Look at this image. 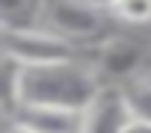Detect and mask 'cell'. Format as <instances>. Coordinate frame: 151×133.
<instances>
[{"mask_svg": "<svg viewBox=\"0 0 151 133\" xmlns=\"http://www.w3.org/2000/svg\"><path fill=\"white\" fill-rule=\"evenodd\" d=\"M104 77L95 62L86 59H68L53 65H21V89L18 107L24 104H45V107H68V109H86L98 95Z\"/></svg>", "mask_w": 151, "mask_h": 133, "instance_id": "1", "label": "cell"}, {"mask_svg": "<svg viewBox=\"0 0 151 133\" xmlns=\"http://www.w3.org/2000/svg\"><path fill=\"white\" fill-rule=\"evenodd\" d=\"M80 44L68 36L36 24V27H3V56L21 62L24 68L33 65H53L80 56Z\"/></svg>", "mask_w": 151, "mask_h": 133, "instance_id": "2", "label": "cell"}, {"mask_svg": "<svg viewBox=\"0 0 151 133\" xmlns=\"http://www.w3.org/2000/svg\"><path fill=\"white\" fill-rule=\"evenodd\" d=\"M107 18L113 15L95 0H45L42 24L83 47L86 41H98L107 33Z\"/></svg>", "mask_w": 151, "mask_h": 133, "instance_id": "3", "label": "cell"}, {"mask_svg": "<svg viewBox=\"0 0 151 133\" xmlns=\"http://www.w3.org/2000/svg\"><path fill=\"white\" fill-rule=\"evenodd\" d=\"M83 115V133H124V127L133 118L122 83H101L98 95L92 98Z\"/></svg>", "mask_w": 151, "mask_h": 133, "instance_id": "4", "label": "cell"}, {"mask_svg": "<svg viewBox=\"0 0 151 133\" xmlns=\"http://www.w3.org/2000/svg\"><path fill=\"white\" fill-rule=\"evenodd\" d=\"M86 109L68 107H45V104H24L9 118L30 133H83Z\"/></svg>", "mask_w": 151, "mask_h": 133, "instance_id": "5", "label": "cell"}, {"mask_svg": "<svg viewBox=\"0 0 151 133\" xmlns=\"http://www.w3.org/2000/svg\"><path fill=\"white\" fill-rule=\"evenodd\" d=\"M124 95H127V104H130V112L136 118H148L151 121V68H142L139 74L127 77L122 83Z\"/></svg>", "mask_w": 151, "mask_h": 133, "instance_id": "6", "label": "cell"}, {"mask_svg": "<svg viewBox=\"0 0 151 133\" xmlns=\"http://www.w3.org/2000/svg\"><path fill=\"white\" fill-rule=\"evenodd\" d=\"M3 27H36L45 15V0H0Z\"/></svg>", "mask_w": 151, "mask_h": 133, "instance_id": "7", "label": "cell"}, {"mask_svg": "<svg viewBox=\"0 0 151 133\" xmlns=\"http://www.w3.org/2000/svg\"><path fill=\"white\" fill-rule=\"evenodd\" d=\"M113 21L124 27H148L151 24V0H119L110 9Z\"/></svg>", "mask_w": 151, "mask_h": 133, "instance_id": "8", "label": "cell"}, {"mask_svg": "<svg viewBox=\"0 0 151 133\" xmlns=\"http://www.w3.org/2000/svg\"><path fill=\"white\" fill-rule=\"evenodd\" d=\"M124 133H151V121L148 118H130V124L124 127Z\"/></svg>", "mask_w": 151, "mask_h": 133, "instance_id": "9", "label": "cell"}, {"mask_svg": "<svg viewBox=\"0 0 151 133\" xmlns=\"http://www.w3.org/2000/svg\"><path fill=\"white\" fill-rule=\"evenodd\" d=\"M3 133H30V130H24L21 124H15L12 118H6V130H3Z\"/></svg>", "mask_w": 151, "mask_h": 133, "instance_id": "10", "label": "cell"}, {"mask_svg": "<svg viewBox=\"0 0 151 133\" xmlns=\"http://www.w3.org/2000/svg\"><path fill=\"white\" fill-rule=\"evenodd\" d=\"M95 3H98L101 9H107V12H110V9H113V6L119 3V0H95Z\"/></svg>", "mask_w": 151, "mask_h": 133, "instance_id": "11", "label": "cell"}]
</instances>
